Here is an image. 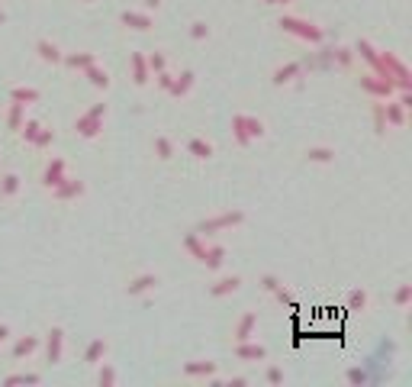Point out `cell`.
Here are the masks:
<instances>
[{"instance_id": "cell-1", "label": "cell", "mask_w": 412, "mask_h": 387, "mask_svg": "<svg viewBox=\"0 0 412 387\" xmlns=\"http://www.w3.org/2000/svg\"><path fill=\"white\" fill-rule=\"evenodd\" d=\"M106 117V104H97V107H91V110L84 113V117H78V123H74V129H78L84 139H94V135L103 129L100 120Z\"/></svg>"}, {"instance_id": "cell-2", "label": "cell", "mask_w": 412, "mask_h": 387, "mask_svg": "<svg viewBox=\"0 0 412 387\" xmlns=\"http://www.w3.org/2000/svg\"><path fill=\"white\" fill-rule=\"evenodd\" d=\"M280 26H284L287 32H293V36H300V39H309V42H322V39H325V32H322L319 26L306 23V19H297V16H284Z\"/></svg>"}, {"instance_id": "cell-3", "label": "cell", "mask_w": 412, "mask_h": 387, "mask_svg": "<svg viewBox=\"0 0 412 387\" xmlns=\"http://www.w3.org/2000/svg\"><path fill=\"white\" fill-rule=\"evenodd\" d=\"M245 216L238 213H222V216H212V220H203L200 226H197V236H212V233H219V229H229V226H238Z\"/></svg>"}, {"instance_id": "cell-4", "label": "cell", "mask_w": 412, "mask_h": 387, "mask_svg": "<svg viewBox=\"0 0 412 387\" xmlns=\"http://www.w3.org/2000/svg\"><path fill=\"white\" fill-rule=\"evenodd\" d=\"M361 87L367 94H377V97H390L396 84L390 78H374V74H364V78H361Z\"/></svg>"}, {"instance_id": "cell-5", "label": "cell", "mask_w": 412, "mask_h": 387, "mask_svg": "<svg viewBox=\"0 0 412 387\" xmlns=\"http://www.w3.org/2000/svg\"><path fill=\"white\" fill-rule=\"evenodd\" d=\"M45 187H58L61 181H65V161L61 158H52L49 161V168H45Z\"/></svg>"}, {"instance_id": "cell-6", "label": "cell", "mask_w": 412, "mask_h": 387, "mask_svg": "<svg viewBox=\"0 0 412 387\" xmlns=\"http://www.w3.org/2000/svg\"><path fill=\"white\" fill-rule=\"evenodd\" d=\"M235 355H238V358H245V362H261L267 352H264V345H251L248 339H245V342H238Z\"/></svg>"}, {"instance_id": "cell-7", "label": "cell", "mask_w": 412, "mask_h": 387, "mask_svg": "<svg viewBox=\"0 0 412 387\" xmlns=\"http://www.w3.org/2000/svg\"><path fill=\"white\" fill-rule=\"evenodd\" d=\"M84 194V184H81V181H61L58 187H55V197H58V200H71V197H81Z\"/></svg>"}, {"instance_id": "cell-8", "label": "cell", "mask_w": 412, "mask_h": 387, "mask_svg": "<svg viewBox=\"0 0 412 387\" xmlns=\"http://www.w3.org/2000/svg\"><path fill=\"white\" fill-rule=\"evenodd\" d=\"M255 326H258V313H245L242 320H238V326H235V339H238V342H245V339H251V332H255Z\"/></svg>"}, {"instance_id": "cell-9", "label": "cell", "mask_w": 412, "mask_h": 387, "mask_svg": "<svg viewBox=\"0 0 412 387\" xmlns=\"http://www.w3.org/2000/svg\"><path fill=\"white\" fill-rule=\"evenodd\" d=\"M84 71H87V78H91V84H94V87H103V91L109 87V74H106V68H100L97 62H94V65H87Z\"/></svg>"}, {"instance_id": "cell-10", "label": "cell", "mask_w": 412, "mask_h": 387, "mask_svg": "<svg viewBox=\"0 0 412 387\" xmlns=\"http://www.w3.org/2000/svg\"><path fill=\"white\" fill-rule=\"evenodd\" d=\"M119 19H122L126 26H132V29H142V32H145V29H152V19H148L145 13H132V10H126Z\"/></svg>"}, {"instance_id": "cell-11", "label": "cell", "mask_w": 412, "mask_h": 387, "mask_svg": "<svg viewBox=\"0 0 412 387\" xmlns=\"http://www.w3.org/2000/svg\"><path fill=\"white\" fill-rule=\"evenodd\" d=\"M190 87H194V71H184L181 78H174V81H171V87H168V91L174 94V97H184V94H187Z\"/></svg>"}, {"instance_id": "cell-12", "label": "cell", "mask_w": 412, "mask_h": 387, "mask_svg": "<svg viewBox=\"0 0 412 387\" xmlns=\"http://www.w3.org/2000/svg\"><path fill=\"white\" fill-rule=\"evenodd\" d=\"M238 284H242V277H235V274H232V277H222V281H216V284L209 287V294H212V297L232 294V290H238Z\"/></svg>"}, {"instance_id": "cell-13", "label": "cell", "mask_w": 412, "mask_h": 387, "mask_svg": "<svg viewBox=\"0 0 412 387\" xmlns=\"http://www.w3.org/2000/svg\"><path fill=\"white\" fill-rule=\"evenodd\" d=\"M36 349H39V339L36 336H23L16 345H13V358H26V355H32Z\"/></svg>"}, {"instance_id": "cell-14", "label": "cell", "mask_w": 412, "mask_h": 387, "mask_svg": "<svg viewBox=\"0 0 412 387\" xmlns=\"http://www.w3.org/2000/svg\"><path fill=\"white\" fill-rule=\"evenodd\" d=\"M184 375H187V378L216 375V362H190V365H184Z\"/></svg>"}, {"instance_id": "cell-15", "label": "cell", "mask_w": 412, "mask_h": 387, "mask_svg": "<svg viewBox=\"0 0 412 387\" xmlns=\"http://www.w3.org/2000/svg\"><path fill=\"white\" fill-rule=\"evenodd\" d=\"M61 342H65V332L61 329H52L49 332V362H61Z\"/></svg>"}, {"instance_id": "cell-16", "label": "cell", "mask_w": 412, "mask_h": 387, "mask_svg": "<svg viewBox=\"0 0 412 387\" xmlns=\"http://www.w3.org/2000/svg\"><path fill=\"white\" fill-rule=\"evenodd\" d=\"M300 71H303V65H300V62H290V65H284V68H277V71H274V81H277V84H290Z\"/></svg>"}, {"instance_id": "cell-17", "label": "cell", "mask_w": 412, "mask_h": 387, "mask_svg": "<svg viewBox=\"0 0 412 387\" xmlns=\"http://www.w3.org/2000/svg\"><path fill=\"white\" fill-rule=\"evenodd\" d=\"M129 62H132V81H135V84H148V62H145V58L132 55Z\"/></svg>"}, {"instance_id": "cell-18", "label": "cell", "mask_w": 412, "mask_h": 387, "mask_svg": "<svg viewBox=\"0 0 412 387\" xmlns=\"http://www.w3.org/2000/svg\"><path fill=\"white\" fill-rule=\"evenodd\" d=\"M158 284V277L155 274H142V277H135L132 284H129V297H135V294H145V290H152Z\"/></svg>"}, {"instance_id": "cell-19", "label": "cell", "mask_w": 412, "mask_h": 387, "mask_svg": "<svg viewBox=\"0 0 412 387\" xmlns=\"http://www.w3.org/2000/svg\"><path fill=\"white\" fill-rule=\"evenodd\" d=\"M36 49H39V55H42L45 58V62H61V52H58V45H55V42H49V39H39V42H36Z\"/></svg>"}, {"instance_id": "cell-20", "label": "cell", "mask_w": 412, "mask_h": 387, "mask_svg": "<svg viewBox=\"0 0 412 387\" xmlns=\"http://www.w3.org/2000/svg\"><path fill=\"white\" fill-rule=\"evenodd\" d=\"M187 152L194 155V158H209V155H212V145H209V142H203V139H190L187 142Z\"/></svg>"}, {"instance_id": "cell-21", "label": "cell", "mask_w": 412, "mask_h": 387, "mask_svg": "<svg viewBox=\"0 0 412 387\" xmlns=\"http://www.w3.org/2000/svg\"><path fill=\"white\" fill-rule=\"evenodd\" d=\"M222 258H225V249H222V246H212V249H206V255H203V264H206V268H212V271H216L219 264H222Z\"/></svg>"}, {"instance_id": "cell-22", "label": "cell", "mask_w": 412, "mask_h": 387, "mask_svg": "<svg viewBox=\"0 0 412 387\" xmlns=\"http://www.w3.org/2000/svg\"><path fill=\"white\" fill-rule=\"evenodd\" d=\"M103 355H106V342H103V339H94V342H91V349H87V355H84V362L97 365Z\"/></svg>"}, {"instance_id": "cell-23", "label": "cell", "mask_w": 412, "mask_h": 387, "mask_svg": "<svg viewBox=\"0 0 412 387\" xmlns=\"http://www.w3.org/2000/svg\"><path fill=\"white\" fill-rule=\"evenodd\" d=\"M10 97L16 100V104H36V100H39V91H36V87H16Z\"/></svg>"}, {"instance_id": "cell-24", "label": "cell", "mask_w": 412, "mask_h": 387, "mask_svg": "<svg viewBox=\"0 0 412 387\" xmlns=\"http://www.w3.org/2000/svg\"><path fill=\"white\" fill-rule=\"evenodd\" d=\"M383 113H387V120L393 126H403V123H406V113H403L400 104H383Z\"/></svg>"}, {"instance_id": "cell-25", "label": "cell", "mask_w": 412, "mask_h": 387, "mask_svg": "<svg viewBox=\"0 0 412 387\" xmlns=\"http://www.w3.org/2000/svg\"><path fill=\"white\" fill-rule=\"evenodd\" d=\"M65 62L71 65V68H87V65L97 62V58H94L91 52H74V55H65Z\"/></svg>"}, {"instance_id": "cell-26", "label": "cell", "mask_w": 412, "mask_h": 387, "mask_svg": "<svg viewBox=\"0 0 412 387\" xmlns=\"http://www.w3.org/2000/svg\"><path fill=\"white\" fill-rule=\"evenodd\" d=\"M184 246H187V249H190V252H194V255H197V261H203V255H206V246H203V242H200V236H197V233H190V236H187V239H184Z\"/></svg>"}, {"instance_id": "cell-27", "label": "cell", "mask_w": 412, "mask_h": 387, "mask_svg": "<svg viewBox=\"0 0 412 387\" xmlns=\"http://www.w3.org/2000/svg\"><path fill=\"white\" fill-rule=\"evenodd\" d=\"M242 126H245V132L251 135V139H258V135H264V123L255 117H242Z\"/></svg>"}, {"instance_id": "cell-28", "label": "cell", "mask_w": 412, "mask_h": 387, "mask_svg": "<svg viewBox=\"0 0 412 387\" xmlns=\"http://www.w3.org/2000/svg\"><path fill=\"white\" fill-rule=\"evenodd\" d=\"M23 110H26V104H13L10 107V113H6V123H10V129H19V126H23Z\"/></svg>"}, {"instance_id": "cell-29", "label": "cell", "mask_w": 412, "mask_h": 387, "mask_svg": "<svg viewBox=\"0 0 412 387\" xmlns=\"http://www.w3.org/2000/svg\"><path fill=\"white\" fill-rule=\"evenodd\" d=\"M16 191H19V178H16V174H3V181H0V194L13 197Z\"/></svg>"}, {"instance_id": "cell-30", "label": "cell", "mask_w": 412, "mask_h": 387, "mask_svg": "<svg viewBox=\"0 0 412 387\" xmlns=\"http://www.w3.org/2000/svg\"><path fill=\"white\" fill-rule=\"evenodd\" d=\"M306 158H309V161H332L335 152H332V148H309Z\"/></svg>"}, {"instance_id": "cell-31", "label": "cell", "mask_w": 412, "mask_h": 387, "mask_svg": "<svg viewBox=\"0 0 412 387\" xmlns=\"http://www.w3.org/2000/svg\"><path fill=\"white\" fill-rule=\"evenodd\" d=\"M155 148H158V158H171V152H174L171 139H164V135H158V139H155Z\"/></svg>"}, {"instance_id": "cell-32", "label": "cell", "mask_w": 412, "mask_h": 387, "mask_svg": "<svg viewBox=\"0 0 412 387\" xmlns=\"http://www.w3.org/2000/svg\"><path fill=\"white\" fill-rule=\"evenodd\" d=\"M145 62H148V71H155V74H158V71H164V65H168L161 52H152V55H148Z\"/></svg>"}, {"instance_id": "cell-33", "label": "cell", "mask_w": 412, "mask_h": 387, "mask_svg": "<svg viewBox=\"0 0 412 387\" xmlns=\"http://www.w3.org/2000/svg\"><path fill=\"white\" fill-rule=\"evenodd\" d=\"M19 129H23V139H26V142H32V139L39 135V129H42V126H39L36 120H29V123H23Z\"/></svg>"}, {"instance_id": "cell-34", "label": "cell", "mask_w": 412, "mask_h": 387, "mask_svg": "<svg viewBox=\"0 0 412 387\" xmlns=\"http://www.w3.org/2000/svg\"><path fill=\"white\" fill-rule=\"evenodd\" d=\"M232 126H235V139L242 142V145H248V142H251V135L245 132V126H242V117H235V120H232Z\"/></svg>"}, {"instance_id": "cell-35", "label": "cell", "mask_w": 412, "mask_h": 387, "mask_svg": "<svg viewBox=\"0 0 412 387\" xmlns=\"http://www.w3.org/2000/svg\"><path fill=\"white\" fill-rule=\"evenodd\" d=\"M32 142H36L39 148H45V145H52V142H55V132H52V129H39V135Z\"/></svg>"}, {"instance_id": "cell-36", "label": "cell", "mask_w": 412, "mask_h": 387, "mask_svg": "<svg viewBox=\"0 0 412 387\" xmlns=\"http://www.w3.org/2000/svg\"><path fill=\"white\" fill-rule=\"evenodd\" d=\"M6 384H39V375H10Z\"/></svg>"}, {"instance_id": "cell-37", "label": "cell", "mask_w": 412, "mask_h": 387, "mask_svg": "<svg viewBox=\"0 0 412 387\" xmlns=\"http://www.w3.org/2000/svg\"><path fill=\"white\" fill-rule=\"evenodd\" d=\"M409 300H412V284H403V287L396 290V303H400V307H406Z\"/></svg>"}, {"instance_id": "cell-38", "label": "cell", "mask_w": 412, "mask_h": 387, "mask_svg": "<svg viewBox=\"0 0 412 387\" xmlns=\"http://www.w3.org/2000/svg\"><path fill=\"white\" fill-rule=\"evenodd\" d=\"M348 303H351V310H361L364 303H367V294H364V290H351V300Z\"/></svg>"}, {"instance_id": "cell-39", "label": "cell", "mask_w": 412, "mask_h": 387, "mask_svg": "<svg viewBox=\"0 0 412 387\" xmlns=\"http://www.w3.org/2000/svg\"><path fill=\"white\" fill-rule=\"evenodd\" d=\"M190 36H194V39H206V36H209V26H206V23H194Z\"/></svg>"}, {"instance_id": "cell-40", "label": "cell", "mask_w": 412, "mask_h": 387, "mask_svg": "<svg viewBox=\"0 0 412 387\" xmlns=\"http://www.w3.org/2000/svg\"><path fill=\"white\" fill-rule=\"evenodd\" d=\"M377 132H383V129H387V113H383V104H377Z\"/></svg>"}, {"instance_id": "cell-41", "label": "cell", "mask_w": 412, "mask_h": 387, "mask_svg": "<svg viewBox=\"0 0 412 387\" xmlns=\"http://www.w3.org/2000/svg\"><path fill=\"white\" fill-rule=\"evenodd\" d=\"M348 381H351V384H364V381H367V375H364L361 368H351V371H348Z\"/></svg>"}, {"instance_id": "cell-42", "label": "cell", "mask_w": 412, "mask_h": 387, "mask_svg": "<svg viewBox=\"0 0 412 387\" xmlns=\"http://www.w3.org/2000/svg\"><path fill=\"white\" fill-rule=\"evenodd\" d=\"M267 381H271V384H280V381H284V371H280V368H267Z\"/></svg>"}, {"instance_id": "cell-43", "label": "cell", "mask_w": 412, "mask_h": 387, "mask_svg": "<svg viewBox=\"0 0 412 387\" xmlns=\"http://www.w3.org/2000/svg\"><path fill=\"white\" fill-rule=\"evenodd\" d=\"M332 58H338V65H348V62H351V52H348V49H335Z\"/></svg>"}, {"instance_id": "cell-44", "label": "cell", "mask_w": 412, "mask_h": 387, "mask_svg": "<svg viewBox=\"0 0 412 387\" xmlns=\"http://www.w3.org/2000/svg\"><path fill=\"white\" fill-rule=\"evenodd\" d=\"M113 381H116L113 368H103V371H100V384H113Z\"/></svg>"}, {"instance_id": "cell-45", "label": "cell", "mask_w": 412, "mask_h": 387, "mask_svg": "<svg viewBox=\"0 0 412 387\" xmlns=\"http://www.w3.org/2000/svg\"><path fill=\"white\" fill-rule=\"evenodd\" d=\"M171 81H174V78H171L168 71H158V84H161V87H171Z\"/></svg>"}, {"instance_id": "cell-46", "label": "cell", "mask_w": 412, "mask_h": 387, "mask_svg": "<svg viewBox=\"0 0 412 387\" xmlns=\"http://www.w3.org/2000/svg\"><path fill=\"white\" fill-rule=\"evenodd\" d=\"M261 284H264V290H274V287H277V277H274V274H267Z\"/></svg>"}, {"instance_id": "cell-47", "label": "cell", "mask_w": 412, "mask_h": 387, "mask_svg": "<svg viewBox=\"0 0 412 387\" xmlns=\"http://www.w3.org/2000/svg\"><path fill=\"white\" fill-rule=\"evenodd\" d=\"M6 339H10V326L0 323V342H6Z\"/></svg>"}, {"instance_id": "cell-48", "label": "cell", "mask_w": 412, "mask_h": 387, "mask_svg": "<svg viewBox=\"0 0 412 387\" xmlns=\"http://www.w3.org/2000/svg\"><path fill=\"white\" fill-rule=\"evenodd\" d=\"M145 3H148V6H158V3H161V0H145Z\"/></svg>"}, {"instance_id": "cell-49", "label": "cell", "mask_w": 412, "mask_h": 387, "mask_svg": "<svg viewBox=\"0 0 412 387\" xmlns=\"http://www.w3.org/2000/svg\"><path fill=\"white\" fill-rule=\"evenodd\" d=\"M277 3H290V0H277Z\"/></svg>"}, {"instance_id": "cell-50", "label": "cell", "mask_w": 412, "mask_h": 387, "mask_svg": "<svg viewBox=\"0 0 412 387\" xmlns=\"http://www.w3.org/2000/svg\"><path fill=\"white\" fill-rule=\"evenodd\" d=\"M267 3H277V0H267Z\"/></svg>"}, {"instance_id": "cell-51", "label": "cell", "mask_w": 412, "mask_h": 387, "mask_svg": "<svg viewBox=\"0 0 412 387\" xmlns=\"http://www.w3.org/2000/svg\"><path fill=\"white\" fill-rule=\"evenodd\" d=\"M0 19H3V16H0Z\"/></svg>"}]
</instances>
